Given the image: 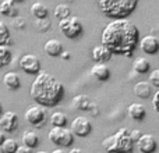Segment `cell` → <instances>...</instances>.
<instances>
[{"label":"cell","instance_id":"d6986e66","mask_svg":"<svg viewBox=\"0 0 159 153\" xmlns=\"http://www.w3.org/2000/svg\"><path fill=\"white\" fill-rule=\"evenodd\" d=\"M152 93V86L149 82L140 81L134 85V95L140 99H148Z\"/></svg>","mask_w":159,"mask_h":153},{"label":"cell","instance_id":"7402d4cb","mask_svg":"<svg viewBox=\"0 0 159 153\" xmlns=\"http://www.w3.org/2000/svg\"><path fill=\"white\" fill-rule=\"evenodd\" d=\"M18 10L16 7V2L14 0H3L0 3V14L6 17H16Z\"/></svg>","mask_w":159,"mask_h":153},{"label":"cell","instance_id":"f1b7e54d","mask_svg":"<svg viewBox=\"0 0 159 153\" xmlns=\"http://www.w3.org/2000/svg\"><path fill=\"white\" fill-rule=\"evenodd\" d=\"M36 27H38L39 31H43V32H46L48 29H50V27H52V22H50L48 18H45V20H36Z\"/></svg>","mask_w":159,"mask_h":153},{"label":"cell","instance_id":"52a82bcc","mask_svg":"<svg viewBox=\"0 0 159 153\" xmlns=\"http://www.w3.org/2000/svg\"><path fill=\"white\" fill-rule=\"evenodd\" d=\"M24 118L30 125L35 127V128H42V127L46 124L48 116H46V111H45L43 107L35 104V106H30L25 110Z\"/></svg>","mask_w":159,"mask_h":153},{"label":"cell","instance_id":"1f68e13d","mask_svg":"<svg viewBox=\"0 0 159 153\" xmlns=\"http://www.w3.org/2000/svg\"><path fill=\"white\" fill-rule=\"evenodd\" d=\"M141 135H143V132H141L140 129H133V131H130V137H131V141L134 143L138 142V139L141 138Z\"/></svg>","mask_w":159,"mask_h":153},{"label":"cell","instance_id":"ac0fdd59","mask_svg":"<svg viewBox=\"0 0 159 153\" xmlns=\"http://www.w3.org/2000/svg\"><path fill=\"white\" fill-rule=\"evenodd\" d=\"M93 102L87 95H77L73 98V107L80 110V111H88L89 107L92 106Z\"/></svg>","mask_w":159,"mask_h":153},{"label":"cell","instance_id":"7a4b0ae2","mask_svg":"<svg viewBox=\"0 0 159 153\" xmlns=\"http://www.w3.org/2000/svg\"><path fill=\"white\" fill-rule=\"evenodd\" d=\"M30 95L41 107H53L63 99L64 86L46 71H41L31 84Z\"/></svg>","mask_w":159,"mask_h":153},{"label":"cell","instance_id":"277c9868","mask_svg":"<svg viewBox=\"0 0 159 153\" xmlns=\"http://www.w3.org/2000/svg\"><path fill=\"white\" fill-rule=\"evenodd\" d=\"M102 148L106 153H133L134 142L131 141L127 128H119L115 134L102 141Z\"/></svg>","mask_w":159,"mask_h":153},{"label":"cell","instance_id":"5b68a950","mask_svg":"<svg viewBox=\"0 0 159 153\" xmlns=\"http://www.w3.org/2000/svg\"><path fill=\"white\" fill-rule=\"evenodd\" d=\"M49 141L59 148H69L74 142V135L66 127H52L49 131Z\"/></svg>","mask_w":159,"mask_h":153},{"label":"cell","instance_id":"f35d334b","mask_svg":"<svg viewBox=\"0 0 159 153\" xmlns=\"http://www.w3.org/2000/svg\"><path fill=\"white\" fill-rule=\"evenodd\" d=\"M2 111H3V104H2V102H0V114H2Z\"/></svg>","mask_w":159,"mask_h":153},{"label":"cell","instance_id":"6da1fadb","mask_svg":"<svg viewBox=\"0 0 159 153\" xmlns=\"http://www.w3.org/2000/svg\"><path fill=\"white\" fill-rule=\"evenodd\" d=\"M140 41V31L134 22L129 20H113L103 28L101 45H103L112 55L131 57Z\"/></svg>","mask_w":159,"mask_h":153},{"label":"cell","instance_id":"e575fe53","mask_svg":"<svg viewBox=\"0 0 159 153\" xmlns=\"http://www.w3.org/2000/svg\"><path fill=\"white\" fill-rule=\"evenodd\" d=\"M60 57L64 59V60H67V59H70V53H69V52H63V53L60 55Z\"/></svg>","mask_w":159,"mask_h":153},{"label":"cell","instance_id":"60d3db41","mask_svg":"<svg viewBox=\"0 0 159 153\" xmlns=\"http://www.w3.org/2000/svg\"><path fill=\"white\" fill-rule=\"evenodd\" d=\"M0 153H4V151L2 149V146H0Z\"/></svg>","mask_w":159,"mask_h":153},{"label":"cell","instance_id":"836d02e7","mask_svg":"<svg viewBox=\"0 0 159 153\" xmlns=\"http://www.w3.org/2000/svg\"><path fill=\"white\" fill-rule=\"evenodd\" d=\"M16 153H34V152H32V149L27 148V146H24V145H20Z\"/></svg>","mask_w":159,"mask_h":153},{"label":"cell","instance_id":"ab89813d","mask_svg":"<svg viewBox=\"0 0 159 153\" xmlns=\"http://www.w3.org/2000/svg\"><path fill=\"white\" fill-rule=\"evenodd\" d=\"M35 153H48V152H45V151H38V152H35Z\"/></svg>","mask_w":159,"mask_h":153},{"label":"cell","instance_id":"30bf717a","mask_svg":"<svg viewBox=\"0 0 159 153\" xmlns=\"http://www.w3.org/2000/svg\"><path fill=\"white\" fill-rule=\"evenodd\" d=\"M18 127V116L14 111H6L0 116V128L6 132H13Z\"/></svg>","mask_w":159,"mask_h":153},{"label":"cell","instance_id":"d590c367","mask_svg":"<svg viewBox=\"0 0 159 153\" xmlns=\"http://www.w3.org/2000/svg\"><path fill=\"white\" fill-rule=\"evenodd\" d=\"M67 153H84L81 151V149H77V148H73V149H70V152H67Z\"/></svg>","mask_w":159,"mask_h":153},{"label":"cell","instance_id":"7c38bea8","mask_svg":"<svg viewBox=\"0 0 159 153\" xmlns=\"http://www.w3.org/2000/svg\"><path fill=\"white\" fill-rule=\"evenodd\" d=\"M140 49L145 55H157L159 52V41L154 35H147L140 41Z\"/></svg>","mask_w":159,"mask_h":153},{"label":"cell","instance_id":"3957f363","mask_svg":"<svg viewBox=\"0 0 159 153\" xmlns=\"http://www.w3.org/2000/svg\"><path fill=\"white\" fill-rule=\"evenodd\" d=\"M138 6L137 0H99L98 7L106 17L113 20H126L135 7Z\"/></svg>","mask_w":159,"mask_h":153},{"label":"cell","instance_id":"74e56055","mask_svg":"<svg viewBox=\"0 0 159 153\" xmlns=\"http://www.w3.org/2000/svg\"><path fill=\"white\" fill-rule=\"evenodd\" d=\"M50 153H67L64 149H61V148H57V149H55L53 152H50Z\"/></svg>","mask_w":159,"mask_h":153},{"label":"cell","instance_id":"8d00e7d4","mask_svg":"<svg viewBox=\"0 0 159 153\" xmlns=\"http://www.w3.org/2000/svg\"><path fill=\"white\" fill-rule=\"evenodd\" d=\"M4 139H6L4 134H3V131H0V146L3 145V142H4Z\"/></svg>","mask_w":159,"mask_h":153},{"label":"cell","instance_id":"603a6c76","mask_svg":"<svg viewBox=\"0 0 159 153\" xmlns=\"http://www.w3.org/2000/svg\"><path fill=\"white\" fill-rule=\"evenodd\" d=\"M133 68L138 74H147L149 71V68H151V64L145 57H138L133 61Z\"/></svg>","mask_w":159,"mask_h":153},{"label":"cell","instance_id":"ffe728a7","mask_svg":"<svg viewBox=\"0 0 159 153\" xmlns=\"http://www.w3.org/2000/svg\"><path fill=\"white\" fill-rule=\"evenodd\" d=\"M21 142L27 148L34 149L39 145V135L36 132L31 131V129H27V131H24V134L21 137Z\"/></svg>","mask_w":159,"mask_h":153},{"label":"cell","instance_id":"8fae6325","mask_svg":"<svg viewBox=\"0 0 159 153\" xmlns=\"http://www.w3.org/2000/svg\"><path fill=\"white\" fill-rule=\"evenodd\" d=\"M137 146H138V151L141 153H155V151L158 149V142L154 135L143 134L141 138L138 139Z\"/></svg>","mask_w":159,"mask_h":153},{"label":"cell","instance_id":"4316f807","mask_svg":"<svg viewBox=\"0 0 159 153\" xmlns=\"http://www.w3.org/2000/svg\"><path fill=\"white\" fill-rule=\"evenodd\" d=\"M11 59H13V56H11V52H10V49H8V46H0V68L6 67L7 64H10Z\"/></svg>","mask_w":159,"mask_h":153},{"label":"cell","instance_id":"d6a6232c","mask_svg":"<svg viewBox=\"0 0 159 153\" xmlns=\"http://www.w3.org/2000/svg\"><path fill=\"white\" fill-rule=\"evenodd\" d=\"M152 106H154L155 111L159 113V89L157 90V92H155L154 98H152Z\"/></svg>","mask_w":159,"mask_h":153},{"label":"cell","instance_id":"5bb4252c","mask_svg":"<svg viewBox=\"0 0 159 153\" xmlns=\"http://www.w3.org/2000/svg\"><path fill=\"white\" fill-rule=\"evenodd\" d=\"M127 113H129L130 118H133V120H135V121H143L147 116L144 104L138 103V102H134V103L130 104V106L127 107Z\"/></svg>","mask_w":159,"mask_h":153},{"label":"cell","instance_id":"f546056e","mask_svg":"<svg viewBox=\"0 0 159 153\" xmlns=\"http://www.w3.org/2000/svg\"><path fill=\"white\" fill-rule=\"evenodd\" d=\"M149 82H151V86H155L159 89V68L154 70L149 75Z\"/></svg>","mask_w":159,"mask_h":153},{"label":"cell","instance_id":"e0dca14e","mask_svg":"<svg viewBox=\"0 0 159 153\" xmlns=\"http://www.w3.org/2000/svg\"><path fill=\"white\" fill-rule=\"evenodd\" d=\"M91 74L93 75V78H96L98 81H107L110 78V70L106 64H93V67L91 68Z\"/></svg>","mask_w":159,"mask_h":153},{"label":"cell","instance_id":"484cf974","mask_svg":"<svg viewBox=\"0 0 159 153\" xmlns=\"http://www.w3.org/2000/svg\"><path fill=\"white\" fill-rule=\"evenodd\" d=\"M10 43H11V38H10L8 27L0 20V46H8Z\"/></svg>","mask_w":159,"mask_h":153},{"label":"cell","instance_id":"9a60e30c","mask_svg":"<svg viewBox=\"0 0 159 153\" xmlns=\"http://www.w3.org/2000/svg\"><path fill=\"white\" fill-rule=\"evenodd\" d=\"M112 53L103 46V45H98L92 49V59L99 64H105L106 61H109L112 59Z\"/></svg>","mask_w":159,"mask_h":153},{"label":"cell","instance_id":"4dcf8cb0","mask_svg":"<svg viewBox=\"0 0 159 153\" xmlns=\"http://www.w3.org/2000/svg\"><path fill=\"white\" fill-rule=\"evenodd\" d=\"M13 27L16 28V29H21V28L25 27V20L22 18V17H16L13 21Z\"/></svg>","mask_w":159,"mask_h":153},{"label":"cell","instance_id":"83f0119b","mask_svg":"<svg viewBox=\"0 0 159 153\" xmlns=\"http://www.w3.org/2000/svg\"><path fill=\"white\" fill-rule=\"evenodd\" d=\"M18 143H17L16 139H13V138H6L4 142H3L2 145V149L4 151V153H16L17 149H18Z\"/></svg>","mask_w":159,"mask_h":153},{"label":"cell","instance_id":"4fadbf2b","mask_svg":"<svg viewBox=\"0 0 159 153\" xmlns=\"http://www.w3.org/2000/svg\"><path fill=\"white\" fill-rule=\"evenodd\" d=\"M43 50L48 56L50 57H59L63 53V45L57 39H49L46 41V43L43 45Z\"/></svg>","mask_w":159,"mask_h":153},{"label":"cell","instance_id":"d4e9b609","mask_svg":"<svg viewBox=\"0 0 159 153\" xmlns=\"http://www.w3.org/2000/svg\"><path fill=\"white\" fill-rule=\"evenodd\" d=\"M55 17L59 20V21H63V20L71 17V8H70L69 4H64V3H60L55 7Z\"/></svg>","mask_w":159,"mask_h":153},{"label":"cell","instance_id":"cb8c5ba5","mask_svg":"<svg viewBox=\"0 0 159 153\" xmlns=\"http://www.w3.org/2000/svg\"><path fill=\"white\" fill-rule=\"evenodd\" d=\"M49 121L52 127H66V124L69 123V118L63 111H55L49 117Z\"/></svg>","mask_w":159,"mask_h":153},{"label":"cell","instance_id":"8992f818","mask_svg":"<svg viewBox=\"0 0 159 153\" xmlns=\"http://www.w3.org/2000/svg\"><path fill=\"white\" fill-rule=\"evenodd\" d=\"M59 29L61 31V33H63L66 38L75 39L82 33L84 28H82V24L78 17L71 15V17H69V18L63 20V21H59Z\"/></svg>","mask_w":159,"mask_h":153},{"label":"cell","instance_id":"2e32d148","mask_svg":"<svg viewBox=\"0 0 159 153\" xmlns=\"http://www.w3.org/2000/svg\"><path fill=\"white\" fill-rule=\"evenodd\" d=\"M3 84H4V86L7 88V89L17 90L20 86H21V79H20V76L17 72L8 71L3 75Z\"/></svg>","mask_w":159,"mask_h":153},{"label":"cell","instance_id":"44dd1931","mask_svg":"<svg viewBox=\"0 0 159 153\" xmlns=\"http://www.w3.org/2000/svg\"><path fill=\"white\" fill-rule=\"evenodd\" d=\"M30 10H31V14H32L36 20H45V18H48V14H49V8H48V6L42 2L32 3V6H31Z\"/></svg>","mask_w":159,"mask_h":153},{"label":"cell","instance_id":"9c48e42d","mask_svg":"<svg viewBox=\"0 0 159 153\" xmlns=\"http://www.w3.org/2000/svg\"><path fill=\"white\" fill-rule=\"evenodd\" d=\"M70 131L73 132V135L85 138L92 131V124H91V121L88 120L87 117L78 116V117H75L74 120L71 121V128H70Z\"/></svg>","mask_w":159,"mask_h":153},{"label":"cell","instance_id":"ba28073f","mask_svg":"<svg viewBox=\"0 0 159 153\" xmlns=\"http://www.w3.org/2000/svg\"><path fill=\"white\" fill-rule=\"evenodd\" d=\"M20 68L30 75H38L41 72V61L35 55L28 53V55H24L20 59Z\"/></svg>","mask_w":159,"mask_h":153}]
</instances>
